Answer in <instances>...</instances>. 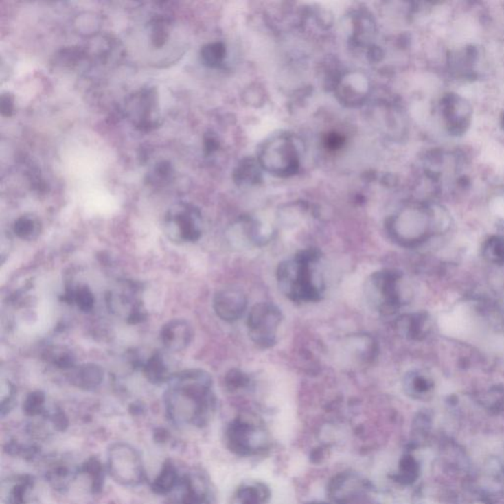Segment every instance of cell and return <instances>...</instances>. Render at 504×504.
Wrapping results in <instances>:
<instances>
[{
    "mask_svg": "<svg viewBox=\"0 0 504 504\" xmlns=\"http://www.w3.org/2000/svg\"><path fill=\"white\" fill-rule=\"evenodd\" d=\"M49 419L51 420L52 424L54 428L60 431L67 430L68 426V420L67 415L61 410H56L51 415H49Z\"/></svg>",
    "mask_w": 504,
    "mask_h": 504,
    "instance_id": "obj_35",
    "label": "cell"
},
{
    "mask_svg": "<svg viewBox=\"0 0 504 504\" xmlns=\"http://www.w3.org/2000/svg\"><path fill=\"white\" fill-rule=\"evenodd\" d=\"M165 396V412L178 426H205L215 408L212 378L201 369L174 374Z\"/></svg>",
    "mask_w": 504,
    "mask_h": 504,
    "instance_id": "obj_1",
    "label": "cell"
},
{
    "mask_svg": "<svg viewBox=\"0 0 504 504\" xmlns=\"http://www.w3.org/2000/svg\"><path fill=\"white\" fill-rule=\"evenodd\" d=\"M65 301L75 303L79 310L84 312H89L94 308L95 297L87 286H81L76 290H68L65 295Z\"/></svg>",
    "mask_w": 504,
    "mask_h": 504,
    "instance_id": "obj_22",
    "label": "cell"
},
{
    "mask_svg": "<svg viewBox=\"0 0 504 504\" xmlns=\"http://www.w3.org/2000/svg\"><path fill=\"white\" fill-rule=\"evenodd\" d=\"M79 473L88 476L93 494H100L102 492L104 483V468L99 459L96 457L89 458L82 465Z\"/></svg>",
    "mask_w": 504,
    "mask_h": 504,
    "instance_id": "obj_20",
    "label": "cell"
},
{
    "mask_svg": "<svg viewBox=\"0 0 504 504\" xmlns=\"http://www.w3.org/2000/svg\"><path fill=\"white\" fill-rule=\"evenodd\" d=\"M226 435L229 448L240 455L254 453L264 442V433L260 426L247 417L235 420L229 426Z\"/></svg>",
    "mask_w": 504,
    "mask_h": 504,
    "instance_id": "obj_8",
    "label": "cell"
},
{
    "mask_svg": "<svg viewBox=\"0 0 504 504\" xmlns=\"http://www.w3.org/2000/svg\"><path fill=\"white\" fill-rule=\"evenodd\" d=\"M403 388L408 396L414 399H424L433 393L435 381L426 372L412 371L404 376Z\"/></svg>",
    "mask_w": 504,
    "mask_h": 504,
    "instance_id": "obj_15",
    "label": "cell"
},
{
    "mask_svg": "<svg viewBox=\"0 0 504 504\" xmlns=\"http://www.w3.org/2000/svg\"><path fill=\"white\" fill-rule=\"evenodd\" d=\"M108 470L115 483L124 487H136L146 481L141 455L131 445L113 444L108 449Z\"/></svg>",
    "mask_w": 504,
    "mask_h": 504,
    "instance_id": "obj_4",
    "label": "cell"
},
{
    "mask_svg": "<svg viewBox=\"0 0 504 504\" xmlns=\"http://www.w3.org/2000/svg\"><path fill=\"white\" fill-rule=\"evenodd\" d=\"M218 148V141L213 136H206L204 140V151L206 154H211Z\"/></svg>",
    "mask_w": 504,
    "mask_h": 504,
    "instance_id": "obj_36",
    "label": "cell"
},
{
    "mask_svg": "<svg viewBox=\"0 0 504 504\" xmlns=\"http://www.w3.org/2000/svg\"><path fill=\"white\" fill-rule=\"evenodd\" d=\"M321 251L315 247L297 252L277 268L279 289L295 303H317L324 292L323 279L317 270Z\"/></svg>",
    "mask_w": 504,
    "mask_h": 504,
    "instance_id": "obj_2",
    "label": "cell"
},
{
    "mask_svg": "<svg viewBox=\"0 0 504 504\" xmlns=\"http://www.w3.org/2000/svg\"><path fill=\"white\" fill-rule=\"evenodd\" d=\"M260 162L266 171L275 176H289L299 168V152L295 140L289 135L275 136L263 145Z\"/></svg>",
    "mask_w": 504,
    "mask_h": 504,
    "instance_id": "obj_5",
    "label": "cell"
},
{
    "mask_svg": "<svg viewBox=\"0 0 504 504\" xmlns=\"http://www.w3.org/2000/svg\"><path fill=\"white\" fill-rule=\"evenodd\" d=\"M282 320V312L274 303H260L252 306L247 320V332L251 341L260 348L273 347Z\"/></svg>",
    "mask_w": 504,
    "mask_h": 504,
    "instance_id": "obj_6",
    "label": "cell"
},
{
    "mask_svg": "<svg viewBox=\"0 0 504 504\" xmlns=\"http://www.w3.org/2000/svg\"><path fill=\"white\" fill-rule=\"evenodd\" d=\"M176 489L179 490L174 504H204L207 501L205 481L198 474H187L181 478Z\"/></svg>",
    "mask_w": 504,
    "mask_h": 504,
    "instance_id": "obj_12",
    "label": "cell"
},
{
    "mask_svg": "<svg viewBox=\"0 0 504 504\" xmlns=\"http://www.w3.org/2000/svg\"><path fill=\"white\" fill-rule=\"evenodd\" d=\"M326 143L329 148L337 149L343 144V137L337 134H332L327 137Z\"/></svg>",
    "mask_w": 504,
    "mask_h": 504,
    "instance_id": "obj_37",
    "label": "cell"
},
{
    "mask_svg": "<svg viewBox=\"0 0 504 504\" xmlns=\"http://www.w3.org/2000/svg\"><path fill=\"white\" fill-rule=\"evenodd\" d=\"M143 372L150 382L155 383V385L169 382L172 378L169 369L160 354H155L149 358L148 362L143 365Z\"/></svg>",
    "mask_w": 504,
    "mask_h": 504,
    "instance_id": "obj_19",
    "label": "cell"
},
{
    "mask_svg": "<svg viewBox=\"0 0 504 504\" xmlns=\"http://www.w3.org/2000/svg\"><path fill=\"white\" fill-rule=\"evenodd\" d=\"M47 360L60 369H72L75 367L73 354L65 349L47 351Z\"/></svg>",
    "mask_w": 504,
    "mask_h": 504,
    "instance_id": "obj_28",
    "label": "cell"
},
{
    "mask_svg": "<svg viewBox=\"0 0 504 504\" xmlns=\"http://www.w3.org/2000/svg\"><path fill=\"white\" fill-rule=\"evenodd\" d=\"M155 437L157 442H165L169 439L170 433L167 431L163 430V428H159V430L156 431Z\"/></svg>",
    "mask_w": 504,
    "mask_h": 504,
    "instance_id": "obj_38",
    "label": "cell"
},
{
    "mask_svg": "<svg viewBox=\"0 0 504 504\" xmlns=\"http://www.w3.org/2000/svg\"><path fill=\"white\" fill-rule=\"evenodd\" d=\"M15 110V98L11 93H3L0 97V111L2 117H12Z\"/></svg>",
    "mask_w": 504,
    "mask_h": 504,
    "instance_id": "obj_34",
    "label": "cell"
},
{
    "mask_svg": "<svg viewBox=\"0 0 504 504\" xmlns=\"http://www.w3.org/2000/svg\"><path fill=\"white\" fill-rule=\"evenodd\" d=\"M213 308L216 314L224 321L235 322L247 312V297L242 290L227 288L215 295Z\"/></svg>",
    "mask_w": 504,
    "mask_h": 504,
    "instance_id": "obj_9",
    "label": "cell"
},
{
    "mask_svg": "<svg viewBox=\"0 0 504 504\" xmlns=\"http://www.w3.org/2000/svg\"><path fill=\"white\" fill-rule=\"evenodd\" d=\"M70 383L84 390L94 389L104 380V371L95 363H84L74 367L68 376Z\"/></svg>",
    "mask_w": 504,
    "mask_h": 504,
    "instance_id": "obj_14",
    "label": "cell"
},
{
    "mask_svg": "<svg viewBox=\"0 0 504 504\" xmlns=\"http://www.w3.org/2000/svg\"><path fill=\"white\" fill-rule=\"evenodd\" d=\"M34 481L30 476L20 477L8 490V504H27L29 490L33 488Z\"/></svg>",
    "mask_w": 504,
    "mask_h": 504,
    "instance_id": "obj_23",
    "label": "cell"
},
{
    "mask_svg": "<svg viewBox=\"0 0 504 504\" xmlns=\"http://www.w3.org/2000/svg\"><path fill=\"white\" fill-rule=\"evenodd\" d=\"M226 54V47L221 42L210 43L201 49L202 61L212 68L219 67L224 62Z\"/></svg>",
    "mask_w": 504,
    "mask_h": 504,
    "instance_id": "obj_24",
    "label": "cell"
},
{
    "mask_svg": "<svg viewBox=\"0 0 504 504\" xmlns=\"http://www.w3.org/2000/svg\"><path fill=\"white\" fill-rule=\"evenodd\" d=\"M225 385L230 391H238L244 389L249 385V378L245 372L238 369H233L227 372L225 376Z\"/></svg>",
    "mask_w": 504,
    "mask_h": 504,
    "instance_id": "obj_30",
    "label": "cell"
},
{
    "mask_svg": "<svg viewBox=\"0 0 504 504\" xmlns=\"http://www.w3.org/2000/svg\"><path fill=\"white\" fill-rule=\"evenodd\" d=\"M401 280L400 272L392 269L380 270L369 277L365 296L374 312L383 315L398 312L402 306Z\"/></svg>",
    "mask_w": 504,
    "mask_h": 504,
    "instance_id": "obj_3",
    "label": "cell"
},
{
    "mask_svg": "<svg viewBox=\"0 0 504 504\" xmlns=\"http://www.w3.org/2000/svg\"><path fill=\"white\" fill-rule=\"evenodd\" d=\"M267 496L264 488H242L233 497V504H263L266 503Z\"/></svg>",
    "mask_w": 504,
    "mask_h": 504,
    "instance_id": "obj_26",
    "label": "cell"
},
{
    "mask_svg": "<svg viewBox=\"0 0 504 504\" xmlns=\"http://www.w3.org/2000/svg\"><path fill=\"white\" fill-rule=\"evenodd\" d=\"M369 91V80L365 75L358 72H349L338 82V97L343 103L349 106L362 104L367 99Z\"/></svg>",
    "mask_w": 504,
    "mask_h": 504,
    "instance_id": "obj_11",
    "label": "cell"
},
{
    "mask_svg": "<svg viewBox=\"0 0 504 504\" xmlns=\"http://www.w3.org/2000/svg\"><path fill=\"white\" fill-rule=\"evenodd\" d=\"M165 233L174 242H194L201 237V216L196 208L179 205L165 217Z\"/></svg>",
    "mask_w": 504,
    "mask_h": 504,
    "instance_id": "obj_7",
    "label": "cell"
},
{
    "mask_svg": "<svg viewBox=\"0 0 504 504\" xmlns=\"http://www.w3.org/2000/svg\"><path fill=\"white\" fill-rule=\"evenodd\" d=\"M417 467L415 460L410 457L405 458L401 463L399 480L403 483L413 482L417 477Z\"/></svg>",
    "mask_w": 504,
    "mask_h": 504,
    "instance_id": "obj_32",
    "label": "cell"
},
{
    "mask_svg": "<svg viewBox=\"0 0 504 504\" xmlns=\"http://www.w3.org/2000/svg\"><path fill=\"white\" fill-rule=\"evenodd\" d=\"M348 343L351 347L352 353L360 362L371 363L378 356V343L371 335H367V334L354 335L350 338Z\"/></svg>",
    "mask_w": 504,
    "mask_h": 504,
    "instance_id": "obj_18",
    "label": "cell"
},
{
    "mask_svg": "<svg viewBox=\"0 0 504 504\" xmlns=\"http://www.w3.org/2000/svg\"><path fill=\"white\" fill-rule=\"evenodd\" d=\"M72 472L65 465H58L52 468L47 473V479L56 489H63L67 487L70 479H72Z\"/></svg>",
    "mask_w": 504,
    "mask_h": 504,
    "instance_id": "obj_29",
    "label": "cell"
},
{
    "mask_svg": "<svg viewBox=\"0 0 504 504\" xmlns=\"http://www.w3.org/2000/svg\"><path fill=\"white\" fill-rule=\"evenodd\" d=\"M483 258L494 264H504V238L499 236L490 238L483 245Z\"/></svg>",
    "mask_w": 504,
    "mask_h": 504,
    "instance_id": "obj_25",
    "label": "cell"
},
{
    "mask_svg": "<svg viewBox=\"0 0 504 504\" xmlns=\"http://www.w3.org/2000/svg\"><path fill=\"white\" fill-rule=\"evenodd\" d=\"M130 113L134 124L140 130L148 131L158 126V120L154 117L157 113V96L155 90L145 89L133 97L130 104Z\"/></svg>",
    "mask_w": 504,
    "mask_h": 504,
    "instance_id": "obj_10",
    "label": "cell"
},
{
    "mask_svg": "<svg viewBox=\"0 0 504 504\" xmlns=\"http://www.w3.org/2000/svg\"><path fill=\"white\" fill-rule=\"evenodd\" d=\"M13 231L18 238L32 240L38 237L41 231V222L33 215H24L18 218L13 226Z\"/></svg>",
    "mask_w": 504,
    "mask_h": 504,
    "instance_id": "obj_21",
    "label": "cell"
},
{
    "mask_svg": "<svg viewBox=\"0 0 504 504\" xmlns=\"http://www.w3.org/2000/svg\"><path fill=\"white\" fill-rule=\"evenodd\" d=\"M45 395L44 392L37 390L31 392L25 399L23 411L29 417H37L45 413Z\"/></svg>",
    "mask_w": 504,
    "mask_h": 504,
    "instance_id": "obj_27",
    "label": "cell"
},
{
    "mask_svg": "<svg viewBox=\"0 0 504 504\" xmlns=\"http://www.w3.org/2000/svg\"><path fill=\"white\" fill-rule=\"evenodd\" d=\"M169 38V30L167 24L162 19H157L152 24L151 41L157 49H161Z\"/></svg>",
    "mask_w": 504,
    "mask_h": 504,
    "instance_id": "obj_31",
    "label": "cell"
},
{
    "mask_svg": "<svg viewBox=\"0 0 504 504\" xmlns=\"http://www.w3.org/2000/svg\"><path fill=\"white\" fill-rule=\"evenodd\" d=\"M172 174H174V170H172L171 163L163 161V162L157 163L152 178L155 181L163 183L165 181H171Z\"/></svg>",
    "mask_w": 504,
    "mask_h": 504,
    "instance_id": "obj_33",
    "label": "cell"
},
{
    "mask_svg": "<svg viewBox=\"0 0 504 504\" xmlns=\"http://www.w3.org/2000/svg\"><path fill=\"white\" fill-rule=\"evenodd\" d=\"M179 481H181V477H179L176 465L172 460H165L160 473L151 483L152 492L159 496H167L176 489Z\"/></svg>",
    "mask_w": 504,
    "mask_h": 504,
    "instance_id": "obj_17",
    "label": "cell"
},
{
    "mask_svg": "<svg viewBox=\"0 0 504 504\" xmlns=\"http://www.w3.org/2000/svg\"><path fill=\"white\" fill-rule=\"evenodd\" d=\"M398 332L410 340H421L428 331V319L426 313H412L397 320Z\"/></svg>",
    "mask_w": 504,
    "mask_h": 504,
    "instance_id": "obj_16",
    "label": "cell"
},
{
    "mask_svg": "<svg viewBox=\"0 0 504 504\" xmlns=\"http://www.w3.org/2000/svg\"><path fill=\"white\" fill-rule=\"evenodd\" d=\"M192 328L187 321L174 319L165 324L161 331V339L168 349L183 351L192 340Z\"/></svg>",
    "mask_w": 504,
    "mask_h": 504,
    "instance_id": "obj_13",
    "label": "cell"
}]
</instances>
